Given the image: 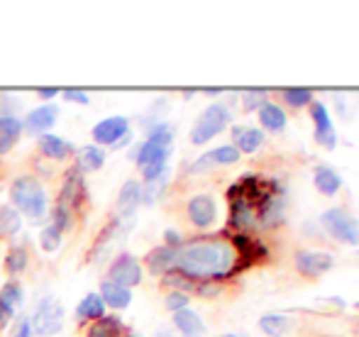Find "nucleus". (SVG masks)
Masks as SVG:
<instances>
[{
  "mask_svg": "<svg viewBox=\"0 0 359 337\" xmlns=\"http://www.w3.org/2000/svg\"><path fill=\"white\" fill-rule=\"evenodd\" d=\"M237 249L222 238H203L184 242L176 249V269L186 279L203 284V281L225 279L237 264Z\"/></svg>",
  "mask_w": 359,
  "mask_h": 337,
  "instance_id": "nucleus-1",
  "label": "nucleus"
},
{
  "mask_svg": "<svg viewBox=\"0 0 359 337\" xmlns=\"http://www.w3.org/2000/svg\"><path fill=\"white\" fill-rule=\"evenodd\" d=\"M10 203L20 215L39 223L47 215V191L37 176L22 174L10 184Z\"/></svg>",
  "mask_w": 359,
  "mask_h": 337,
  "instance_id": "nucleus-2",
  "label": "nucleus"
},
{
  "mask_svg": "<svg viewBox=\"0 0 359 337\" xmlns=\"http://www.w3.org/2000/svg\"><path fill=\"white\" fill-rule=\"evenodd\" d=\"M230 120H232V113L227 105H222V103L208 105V108L196 118L194 128H191V142L194 144L210 142V139L217 137V135L230 125Z\"/></svg>",
  "mask_w": 359,
  "mask_h": 337,
  "instance_id": "nucleus-3",
  "label": "nucleus"
},
{
  "mask_svg": "<svg viewBox=\"0 0 359 337\" xmlns=\"http://www.w3.org/2000/svg\"><path fill=\"white\" fill-rule=\"evenodd\" d=\"M320 223L327 230V235L335 238L337 242L350 245V247H357L359 245V223L345 208H327L323 213Z\"/></svg>",
  "mask_w": 359,
  "mask_h": 337,
  "instance_id": "nucleus-4",
  "label": "nucleus"
},
{
  "mask_svg": "<svg viewBox=\"0 0 359 337\" xmlns=\"http://www.w3.org/2000/svg\"><path fill=\"white\" fill-rule=\"evenodd\" d=\"M29 325H32V333L34 335H44V337H52L62 330L64 325V308L57 298L47 296L44 301H39L37 310L34 315L29 318Z\"/></svg>",
  "mask_w": 359,
  "mask_h": 337,
  "instance_id": "nucleus-5",
  "label": "nucleus"
},
{
  "mask_svg": "<svg viewBox=\"0 0 359 337\" xmlns=\"http://www.w3.org/2000/svg\"><path fill=\"white\" fill-rule=\"evenodd\" d=\"M142 279H144V269L133 254L123 252V254H118L113 261H110L108 281H113V284L125 286V289L133 291V286H140V284H142Z\"/></svg>",
  "mask_w": 359,
  "mask_h": 337,
  "instance_id": "nucleus-6",
  "label": "nucleus"
},
{
  "mask_svg": "<svg viewBox=\"0 0 359 337\" xmlns=\"http://www.w3.org/2000/svg\"><path fill=\"white\" fill-rule=\"evenodd\" d=\"M311 120H313V128H316V142L325 149H335L337 147V132H335V125H332L330 110L325 108V103L313 100L311 103Z\"/></svg>",
  "mask_w": 359,
  "mask_h": 337,
  "instance_id": "nucleus-7",
  "label": "nucleus"
},
{
  "mask_svg": "<svg viewBox=\"0 0 359 337\" xmlns=\"http://www.w3.org/2000/svg\"><path fill=\"white\" fill-rule=\"evenodd\" d=\"M186 213H189V220L194 228L205 230L217 220V203L210 193H196L186 205Z\"/></svg>",
  "mask_w": 359,
  "mask_h": 337,
  "instance_id": "nucleus-8",
  "label": "nucleus"
},
{
  "mask_svg": "<svg viewBox=\"0 0 359 337\" xmlns=\"http://www.w3.org/2000/svg\"><path fill=\"white\" fill-rule=\"evenodd\" d=\"M128 132H130V120L125 118V115H110V118L93 125V139L98 147H103V144L113 147V144L120 142Z\"/></svg>",
  "mask_w": 359,
  "mask_h": 337,
  "instance_id": "nucleus-9",
  "label": "nucleus"
},
{
  "mask_svg": "<svg viewBox=\"0 0 359 337\" xmlns=\"http://www.w3.org/2000/svg\"><path fill=\"white\" fill-rule=\"evenodd\" d=\"M335 266V256L330 252H316V249H298L296 252V269L303 276H316L325 274Z\"/></svg>",
  "mask_w": 359,
  "mask_h": 337,
  "instance_id": "nucleus-10",
  "label": "nucleus"
},
{
  "mask_svg": "<svg viewBox=\"0 0 359 337\" xmlns=\"http://www.w3.org/2000/svg\"><path fill=\"white\" fill-rule=\"evenodd\" d=\"M242 154L237 152L232 144H222V147H215L210 152H205L203 157H198L194 164L189 167L191 174H201V171H210L217 167H232V164L240 162Z\"/></svg>",
  "mask_w": 359,
  "mask_h": 337,
  "instance_id": "nucleus-11",
  "label": "nucleus"
},
{
  "mask_svg": "<svg viewBox=\"0 0 359 337\" xmlns=\"http://www.w3.org/2000/svg\"><path fill=\"white\" fill-rule=\"evenodd\" d=\"M57 120H59V108L54 103H42V105H37L34 110H29L27 113V118H25V123H22V128H27L29 132H34V135H49V130L57 125Z\"/></svg>",
  "mask_w": 359,
  "mask_h": 337,
  "instance_id": "nucleus-12",
  "label": "nucleus"
},
{
  "mask_svg": "<svg viewBox=\"0 0 359 337\" xmlns=\"http://www.w3.org/2000/svg\"><path fill=\"white\" fill-rule=\"evenodd\" d=\"M142 205V184L135 179L125 181V186L120 188L118 200H115V210H118V218H135L137 208Z\"/></svg>",
  "mask_w": 359,
  "mask_h": 337,
  "instance_id": "nucleus-13",
  "label": "nucleus"
},
{
  "mask_svg": "<svg viewBox=\"0 0 359 337\" xmlns=\"http://www.w3.org/2000/svg\"><path fill=\"white\" fill-rule=\"evenodd\" d=\"M264 142H266V135H264V130H259V128L237 125V128L232 130V147L240 154H255Z\"/></svg>",
  "mask_w": 359,
  "mask_h": 337,
  "instance_id": "nucleus-14",
  "label": "nucleus"
},
{
  "mask_svg": "<svg viewBox=\"0 0 359 337\" xmlns=\"http://www.w3.org/2000/svg\"><path fill=\"white\" fill-rule=\"evenodd\" d=\"M174 328L184 337H205V333H208L203 318L191 308H184V310H179V313H174Z\"/></svg>",
  "mask_w": 359,
  "mask_h": 337,
  "instance_id": "nucleus-15",
  "label": "nucleus"
},
{
  "mask_svg": "<svg viewBox=\"0 0 359 337\" xmlns=\"http://www.w3.org/2000/svg\"><path fill=\"white\" fill-rule=\"evenodd\" d=\"M147 266H149V271L154 276L171 274V271L176 269V249L166 247V245H161V247H154L149 254H147Z\"/></svg>",
  "mask_w": 359,
  "mask_h": 337,
  "instance_id": "nucleus-16",
  "label": "nucleus"
},
{
  "mask_svg": "<svg viewBox=\"0 0 359 337\" xmlns=\"http://www.w3.org/2000/svg\"><path fill=\"white\" fill-rule=\"evenodd\" d=\"M98 296L103 298L105 308L110 305V308H115V310H123V308H128V305L133 303V291L125 289V286L113 284V281H108V279L100 284V294Z\"/></svg>",
  "mask_w": 359,
  "mask_h": 337,
  "instance_id": "nucleus-17",
  "label": "nucleus"
},
{
  "mask_svg": "<svg viewBox=\"0 0 359 337\" xmlns=\"http://www.w3.org/2000/svg\"><path fill=\"white\" fill-rule=\"evenodd\" d=\"M39 149H42L44 157L52 159V162H67L74 152L69 139L59 137V135H42V137H39Z\"/></svg>",
  "mask_w": 359,
  "mask_h": 337,
  "instance_id": "nucleus-18",
  "label": "nucleus"
},
{
  "mask_svg": "<svg viewBox=\"0 0 359 337\" xmlns=\"http://www.w3.org/2000/svg\"><path fill=\"white\" fill-rule=\"evenodd\" d=\"M22 120L15 115H0V154H8L22 135Z\"/></svg>",
  "mask_w": 359,
  "mask_h": 337,
  "instance_id": "nucleus-19",
  "label": "nucleus"
},
{
  "mask_svg": "<svg viewBox=\"0 0 359 337\" xmlns=\"http://www.w3.org/2000/svg\"><path fill=\"white\" fill-rule=\"evenodd\" d=\"M130 330L118 315H103L100 320H93L86 337H128Z\"/></svg>",
  "mask_w": 359,
  "mask_h": 337,
  "instance_id": "nucleus-20",
  "label": "nucleus"
},
{
  "mask_svg": "<svg viewBox=\"0 0 359 337\" xmlns=\"http://www.w3.org/2000/svg\"><path fill=\"white\" fill-rule=\"evenodd\" d=\"M169 154H171L169 147H159V144L147 142L144 139V142L135 149V162H137L140 169H144V167H151V164H166Z\"/></svg>",
  "mask_w": 359,
  "mask_h": 337,
  "instance_id": "nucleus-21",
  "label": "nucleus"
},
{
  "mask_svg": "<svg viewBox=\"0 0 359 337\" xmlns=\"http://www.w3.org/2000/svg\"><path fill=\"white\" fill-rule=\"evenodd\" d=\"M105 164V152L98 144H88V147H81L76 152V171L81 174H90V171H98Z\"/></svg>",
  "mask_w": 359,
  "mask_h": 337,
  "instance_id": "nucleus-22",
  "label": "nucleus"
},
{
  "mask_svg": "<svg viewBox=\"0 0 359 337\" xmlns=\"http://www.w3.org/2000/svg\"><path fill=\"white\" fill-rule=\"evenodd\" d=\"M257 115H259L262 128L269 130V132H281V130L286 128V123H288L286 113L276 103H271V100H266V103L257 110Z\"/></svg>",
  "mask_w": 359,
  "mask_h": 337,
  "instance_id": "nucleus-23",
  "label": "nucleus"
},
{
  "mask_svg": "<svg viewBox=\"0 0 359 337\" xmlns=\"http://www.w3.org/2000/svg\"><path fill=\"white\" fill-rule=\"evenodd\" d=\"M313 184L323 195H335L342 188V179L332 167H318L313 174Z\"/></svg>",
  "mask_w": 359,
  "mask_h": 337,
  "instance_id": "nucleus-24",
  "label": "nucleus"
},
{
  "mask_svg": "<svg viewBox=\"0 0 359 337\" xmlns=\"http://www.w3.org/2000/svg\"><path fill=\"white\" fill-rule=\"evenodd\" d=\"M105 315V303L98 294H88L79 305H76V320H100Z\"/></svg>",
  "mask_w": 359,
  "mask_h": 337,
  "instance_id": "nucleus-25",
  "label": "nucleus"
},
{
  "mask_svg": "<svg viewBox=\"0 0 359 337\" xmlns=\"http://www.w3.org/2000/svg\"><path fill=\"white\" fill-rule=\"evenodd\" d=\"M259 328L269 337H284L291 328V318L286 313H266L259 318Z\"/></svg>",
  "mask_w": 359,
  "mask_h": 337,
  "instance_id": "nucleus-26",
  "label": "nucleus"
},
{
  "mask_svg": "<svg viewBox=\"0 0 359 337\" xmlns=\"http://www.w3.org/2000/svg\"><path fill=\"white\" fill-rule=\"evenodd\" d=\"M22 228V215L13 205H0V238H15Z\"/></svg>",
  "mask_w": 359,
  "mask_h": 337,
  "instance_id": "nucleus-27",
  "label": "nucleus"
},
{
  "mask_svg": "<svg viewBox=\"0 0 359 337\" xmlns=\"http://www.w3.org/2000/svg\"><path fill=\"white\" fill-rule=\"evenodd\" d=\"M27 266H29L27 247H22V245H15V247L8 249V256H5V269H8V274L18 276V274H22Z\"/></svg>",
  "mask_w": 359,
  "mask_h": 337,
  "instance_id": "nucleus-28",
  "label": "nucleus"
},
{
  "mask_svg": "<svg viewBox=\"0 0 359 337\" xmlns=\"http://www.w3.org/2000/svg\"><path fill=\"white\" fill-rule=\"evenodd\" d=\"M147 142H154L159 147H169L171 149V142H174V128L164 120H156L149 130H147Z\"/></svg>",
  "mask_w": 359,
  "mask_h": 337,
  "instance_id": "nucleus-29",
  "label": "nucleus"
},
{
  "mask_svg": "<svg viewBox=\"0 0 359 337\" xmlns=\"http://www.w3.org/2000/svg\"><path fill=\"white\" fill-rule=\"evenodd\" d=\"M232 223L240 230H250L257 225V215H255V210L247 205V200H235V205H232Z\"/></svg>",
  "mask_w": 359,
  "mask_h": 337,
  "instance_id": "nucleus-30",
  "label": "nucleus"
},
{
  "mask_svg": "<svg viewBox=\"0 0 359 337\" xmlns=\"http://www.w3.org/2000/svg\"><path fill=\"white\" fill-rule=\"evenodd\" d=\"M62 242H64V233L57 225L49 223L47 228H42V233H39V247H42L44 252H57V249L62 247Z\"/></svg>",
  "mask_w": 359,
  "mask_h": 337,
  "instance_id": "nucleus-31",
  "label": "nucleus"
},
{
  "mask_svg": "<svg viewBox=\"0 0 359 337\" xmlns=\"http://www.w3.org/2000/svg\"><path fill=\"white\" fill-rule=\"evenodd\" d=\"M166 184H169V171L166 174H161L159 179L149 181V184L142 186V203L144 205H154L156 200H159V195L164 193Z\"/></svg>",
  "mask_w": 359,
  "mask_h": 337,
  "instance_id": "nucleus-32",
  "label": "nucleus"
},
{
  "mask_svg": "<svg viewBox=\"0 0 359 337\" xmlns=\"http://www.w3.org/2000/svg\"><path fill=\"white\" fill-rule=\"evenodd\" d=\"M0 298L5 301V303H10L13 308H18V305H22L25 301V289L20 286L18 279H10L8 284H3V291H0Z\"/></svg>",
  "mask_w": 359,
  "mask_h": 337,
  "instance_id": "nucleus-33",
  "label": "nucleus"
},
{
  "mask_svg": "<svg viewBox=\"0 0 359 337\" xmlns=\"http://www.w3.org/2000/svg\"><path fill=\"white\" fill-rule=\"evenodd\" d=\"M284 98H286V103L291 105V108H303V105L313 103V90H308V88H286Z\"/></svg>",
  "mask_w": 359,
  "mask_h": 337,
  "instance_id": "nucleus-34",
  "label": "nucleus"
},
{
  "mask_svg": "<svg viewBox=\"0 0 359 337\" xmlns=\"http://www.w3.org/2000/svg\"><path fill=\"white\" fill-rule=\"evenodd\" d=\"M189 303H191V296L184 294V291H169L164 298V305L171 310V313H179V310L189 308Z\"/></svg>",
  "mask_w": 359,
  "mask_h": 337,
  "instance_id": "nucleus-35",
  "label": "nucleus"
},
{
  "mask_svg": "<svg viewBox=\"0 0 359 337\" xmlns=\"http://www.w3.org/2000/svg\"><path fill=\"white\" fill-rule=\"evenodd\" d=\"M266 100H269V98H266L264 90H247V93H245V110H247V113H252V110H259Z\"/></svg>",
  "mask_w": 359,
  "mask_h": 337,
  "instance_id": "nucleus-36",
  "label": "nucleus"
},
{
  "mask_svg": "<svg viewBox=\"0 0 359 337\" xmlns=\"http://www.w3.org/2000/svg\"><path fill=\"white\" fill-rule=\"evenodd\" d=\"M64 100H69V103H81V105H88V93L86 90H79V88H67L64 90Z\"/></svg>",
  "mask_w": 359,
  "mask_h": 337,
  "instance_id": "nucleus-37",
  "label": "nucleus"
},
{
  "mask_svg": "<svg viewBox=\"0 0 359 337\" xmlns=\"http://www.w3.org/2000/svg\"><path fill=\"white\" fill-rule=\"evenodd\" d=\"M164 238H166V247H171V249H179L181 245H184V240H181V233H176V230H166Z\"/></svg>",
  "mask_w": 359,
  "mask_h": 337,
  "instance_id": "nucleus-38",
  "label": "nucleus"
},
{
  "mask_svg": "<svg viewBox=\"0 0 359 337\" xmlns=\"http://www.w3.org/2000/svg\"><path fill=\"white\" fill-rule=\"evenodd\" d=\"M15 337H32V325H29V318H22L15 328Z\"/></svg>",
  "mask_w": 359,
  "mask_h": 337,
  "instance_id": "nucleus-39",
  "label": "nucleus"
},
{
  "mask_svg": "<svg viewBox=\"0 0 359 337\" xmlns=\"http://www.w3.org/2000/svg\"><path fill=\"white\" fill-rule=\"evenodd\" d=\"M37 93H39V98L49 100V98H57V95H59V88H39Z\"/></svg>",
  "mask_w": 359,
  "mask_h": 337,
  "instance_id": "nucleus-40",
  "label": "nucleus"
},
{
  "mask_svg": "<svg viewBox=\"0 0 359 337\" xmlns=\"http://www.w3.org/2000/svg\"><path fill=\"white\" fill-rule=\"evenodd\" d=\"M156 337H174L169 333V330H159V333H156Z\"/></svg>",
  "mask_w": 359,
  "mask_h": 337,
  "instance_id": "nucleus-41",
  "label": "nucleus"
},
{
  "mask_svg": "<svg viewBox=\"0 0 359 337\" xmlns=\"http://www.w3.org/2000/svg\"><path fill=\"white\" fill-rule=\"evenodd\" d=\"M128 337H142V335H140V333H133V330H130V333H128Z\"/></svg>",
  "mask_w": 359,
  "mask_h": 337,
  "instance_id": "nucleus-42",
  "label": "nucleus"
},
{
  "mask_svg": "<svg viewBox=\"0 0 359 337\" xmlns=\"http://www.w3.org/2000/svg\"><path fill=\"white\" fill-rule=\"evenodd\" d=\"M217 337H237V335H217Z\"/></svg>",
  "mask_w": 359,
  "mask_h": 337,
  "instance_id": "nucleus-43",
  "label": "nucleus"
}]
</instances>
